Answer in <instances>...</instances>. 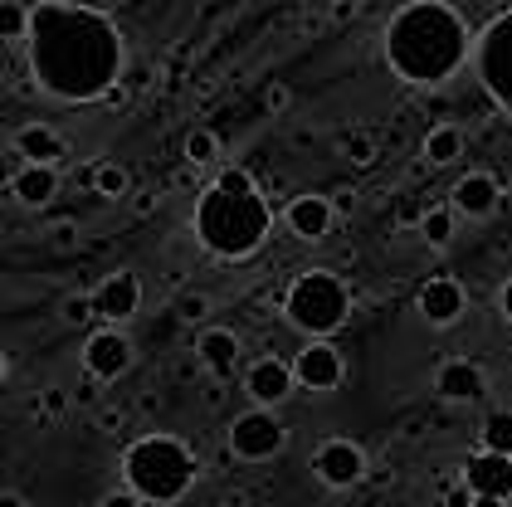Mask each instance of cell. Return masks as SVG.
Instances as JSON below:
<instances>
[{"label": "cell", "instance_id": "1", "mask_svg": "<svg viewBox=\"0 0 512 507\" xmlns=\"http://www.w3.org/2000/svg\"><path fill=\"white\" fill-rule=\"evenodd\" d=\"M127 49L122 30L113 25V5H74V0H49L35 5L30 25V69L44 93L64 103H93L118 88Z\"/></svg>", "mask_w": 512, "mask_h": 507}, {"label": "cell", "instance_id": "2", "mask_svg": "<svg viewBox=\"0 0 512 507\" xmlns=\"http://www.w3.org/2000/svg\"><path fill=\"white\" fill-rule=\"evenodd\" d=\"M469 59V25L454 5L415 0L395 10L386 25V64L415 88H434L464 69Z\"/></svg>", "mask_w": 512, "mask_h": 507}, {"label": "cell", "instance_id": "3", "mask_svg": "<svg viewBox=\"0 0 512 507\" xmlns=\"http://www.w3.org/2000/svg\"><path fill=\"white\" fill-rule=\"evenodd\" d=\"M274 230V210L269 200L254 195H230V191H200L196 200V234L215 259H249Z\"/></svg>", "mask_w": 512, "mask_h": 507}, {"label": "cell", "instance_id": "4", "mask_svg": "<svg viewBox=\"0 0 512 507\" xmlns=\"http://www.w3.org/2000/svg\"><path fill=\"white\" fill-rule=\"evenodd\" d=\"M122 473H127V488H132L142 503L171 507V503H181V498L191 493L200 464L181 439H171V434H147V439L127 444Z\"/></svg>", "mask_w": 512, "mask_h": 507}, {"label": "cell", "instance_id": "5", "mask_svg": "<svg viewBox=\"0 0 512 507\" xmlns=\"http://www.w3.org/2000/svg\"><path fill=\"white\" fill-rule=\"evenodd\" d=\"M347 308H352V293H347V283L332 269L298 273L293 288H288V298H283V317H288L303 337H313V342H327V337L347 322Z\"/></svg>", "mask_w": 512, "mask_h": 507}, {"label": "cell", "instance_id": "6", "mask_svg": "<svg viewBox=\"0 0 512 507\" xmlns=\"http://www.w3.org/2000/svg\"><path fill=\"white\" fill-rule=\"evenodd\" d=\"M473 64H478L483 93L503 113H512V10L488 20V30L478 35V49H473Z\"/></svg>", "mask_w": 512, "mask_h": 507}, {"label": "cell", "instance_id": "7", "mask_svg": "<svg viewBox=\"0 0 512 507\" xmlns=\"http://www.w3.org/2000/svg\"><path fill=\"white\" fill-rule=\"evenodd\" d=\"M283 449H288V429L274 410H244L230 420V454L244 464H264Z\"/></svg>", "mask_w": 512, "mask_h": 507}, {"label": "cell", "instance_id": "8", "mask_svg": "<svg viewBox=\"0 0 512 507\" xmlns=\"http://www.w3.org/2000/svg\"><path fill=\"white\" fill-rule=\"evenodd\" d=\"M127 366H132V342H127V332H118V327H98L83 342V371L93 381H118Z\"/></svg>", "mask_w": 512, "mask_h": 507}, {"label": "cell", "instance_id": "9", "mask_svg": "<svg viewBox=\"0 0 512 507\" xmlns=\"http://www.w3.org/2000/svg\"><path fill=\"white\" fill-rule=\"evenodd\" d=\"M313 473L327 488H356L371 473V464H366V454L356 449L352 439H327L313 454Z\"/></svg>", "mask_w": 512, "mask_h": 507}, {"label": "cell", "instance_id": "10", "mask_svg": "<svg viewBox=\"0 0 512 507\" xmlns=\"http://www.w3.org/2000/svg\"><path fill=\"white\" fill-rule=\"evenodd\" d=\"M293 366L288 361H278V356H259L249 371H244V390H249V400H254V410H274L283 405L288 395H293Z\"/></svg>", "mask_w": 512, "mask_h": 507}, {"label": "cell", "instance_id": "11", "mask_svg": "<svg viewBox=\"0 0 512 507\" xmlns=\"http://www.w3.org/2000/svg\"><path fill=\"white\" fill-rule=\"evenodd\" d=\"M464 488L473 498H498V503H512V459L508 454H469L464 464Z\"/></svg>", "mask_w": 512, "mask_h": 507}, {"label": "cell", "instance_id": "12", "mask_svg": "<svg viewBox=\"0 0 512 507\" xmlns=\"http://www.w3.org/2000/svg\"><path fill=\"white\" fill-rule=\"evenodd\" d=\"M93 308H98L103 322H127V317H137V308H142V278L132 269L108 273V278L98 283V293H93Z\"/></svg>", "mask_w": 512, "mask_h": 507}, {"label": "cell", "instance_id": "13", "mask_svg": "<svg viewBox=\"0 0 512 507\" xmlns=\"http://www.w3.org/2000/svg\"><path fill=\"white\" fill-rule=\"evenodd\" d=\"M293 381L308 390H337L342 386V356L337 347H327V342H308V347L293 356Z\"/></svg>", "mask_w": 512, "mask_h": 507}, {"label": "cell", "instance_id": "14", "mask_svg": "<svg viewBox=\"0 0 512 507\" xmlns=\"http://www.w3.org/2000/svg\"><path fill=\"white\" fill-rule=\"evenodd\" d=\"M434 390H439V400H449V405H469V400H483V395H488V376H483V366H473V361H444L439 376H434Z\"/></svg>", "mask_w": 512, "mask_h": 507}, {"label": "cell", "instance_id": "15", "mask_svg": "<svg viewBox=\"0 0 512 507\" xmlns=\"http://www.w3.org/2000/svg\"><path fill=\"white\" fill-rule=\"evenodd\" d=\"M283 220H288V230L298 234V239H322V234L332 230L337 210H332V200H327V195L303 191V195H293V200H288Z\"/></svg>", "mask_w": 512, "mask_h": 507}, {"label": "cell", "instance_id": "16", "mask_svg": "<svg viewBox=\"0 0 512 507\" xmlns=\"http://www.w3.org/2000/svg\"><path fill=\"white\" fill-rule=\"evenodd\" d=\"M454 205V215H464V220H488L493 210H498V200H503V191H498V181L488 176V171H473V176H464L459 186H454V195H449Z\"/></svg>", "mask_w": 512, "mask_h": 507}, {"label": "cell", "instance_id": "17", "mask_svg": "<svg viewBox=\"0 0 512 507\" xmlns=\"http://www.w3.org/2000/svg\"><path fill=\"white\" fill-rule=\"evenodd\" d=\"M464 288L454 283V278H430L425 288H420V317L430 322V327H454L459 317H464Z\"/></svg>", "mask_w": 512, "mask_h": 507}, {"label": "cell", "instance_id": "18", "mask_svg": "<svg viewBox=\"0 0 512 507\" xmlns=\"http://www.w3.org/2000/svg\"><path fill=\"white\" fill-rule=\"evenodd\" d=\"M196 361L210 376H235L239 371V337L230 327H205L196 337Z\"/></svg>", "mask_w": 512, "mask_h": 507}, {"label": "cell", "instance_id": "19", "mask_svg": "<svg viewBox=\"0 0 512 507\" xmlns=\"http://www.w3.org/2000/svg\"><path fill=\"white\" fill-rule=\"evenodd\" d=\"M10 195H15L20 205H30V210H44V205L59 195V171H54V166H20V171L10 176Z\"/></svg>", "mask_w": 512, "mask_h": 507}, {"label": "cell", "instance_id": "20", "mask_svg": "<svg viewBox=\"0 0 512 507\" xmlns=\"http://www.w3.org/2000/svg\"><path fill=\"white\" fill-rule=\"evenodd\" d=\"M15 152H20L25 166H54V161L64 156V142H59V132H54V127L30 122V127H20V132H15Z\"/></svg>", "mask_w": 512, "mask_h": 507}, {"label": "cell", "instance_id": "21", "mask_svg": "<svg viewBox=\"0 0 512 507\" xmlns=\"http://www.w3.org/2000/svg\"><path fill=\"white\" fill-rule=\"evenodd\" d=\"M459 156H464V132L449 127V122L430 127V137H425V161H430V166H449V161H459Z\"/></svg>", "mask_w": 512, "mask_h": 507}, {"label": "cell", "instance_id": "22", "mask_svg": "<svg viewBox=\"0 0 512 507\" xmlns=\"http://www.w3.org/2000/svg\"><path fill=\"white\" fill-rule=\"evenodd\" d=\"M30 25H35V5H20V0H0V39L5 44H30Z\"/></svg>", "mask_w": 512, "mask_h": 507}, {"label": "cell", "instance_id": "23", "mask_svg": "<svg viewBox=\"0 0 512 507\" xmlns=\"http://www.w3.org/2000/svg\"><path fill=\"white\" fill-rule=\"evenodd\" d=\"M127 186H132V176L122 171L118 161H98L93 166V195L98 200H118V195H127Z\"/></svg>", "mask_w": 512, "mask_h": 507}, {"label": "cell", "instance_id": "24", "mask_svg": "<svg viewBox=\"0 0 512 507\" xmlns=\"http://www.w3.org/2000/svg\"><path fill=\"white\" fill-rule=\"evenodd\" d=\"M454 220H459V215H454L449 205H434V210H425V215H420V234H425V244L444 249V244L454 239Z\"/></svg>", "mask_w": 512, "mask_h": 507}, {"label": "cell", "instance_id": "25", "mask_svg": "<svg viewBox=\"0 0 512 507\" xmlns=\"http://www.w3.org/2000/svg\"><path fill=\"white\" fill-rule=\"evenodd\" d=\"M483 449L512 459V410H493V415L483 420Z\"/></svg>", "mask_w": 512, "mask_h": 507}, {"label": "cell", "instance_id": "26", "mask_svg": "<svg viewBox=\"0 0 512 507\" xmlns=\"http://www.w3.org/2000/svg\"><path fill=\"white\" fill-rule=\"evenodd\" d=\"M186 161H191V166H215V161H220V137H215L210 127H196V132L186 137Z\"/></svg>", "mask_w": 512, "mask_h": 507}, {"label": "cell", "instance_id": "27", "mask_svg": "<svg viewBox=\"0 0 512 507\" xmlns=\"http://www.w3.org/2000/svg\"><path fill=\"white\" fill-rule=\"evenodd\" d=\"M59 317L69 322V327H83V322H93L98 308H93V293H69L64 303H59Z\"/></svg>", "mask_w": 512, "mask_h": 507}, {"label": "cell", "instance_id": "28", "mask_svg": "<svg viewBox=\"0 0 512 507\" xmlns=\"http://www.w3.org/2000/svg\"><path fill=\"white\" fill-rule=\"evenodd\" d=\"M171 317H176V322H200V317H210V298H205V293H181V298L171 303Z\"/></svg>", "mask_w": 512, "mask_h": 507}, {"label": "cell", "instance_id": "29", "mask_svg": "<svg viewBox=\"0 0 512 507\" xmlns=\"http://www.w3.org/2000/svg\"><path fill=\"white\" fill-rule=\"evenodd\" d=\"M215 191H230V195H254V176H249L244 166H225V171L215 176Z\"/></svg>", "mask_w": 512, "mask_h": 507}, {"label": "cell", "instance_id": "30", "mask_svg": "<svg viewBox=\"0 0 512 507\" xmlns=\"http://www.w3.org/2000/svg\"><path fill=\"white\" fill-rule=\"evenodd\" d=\"M342 152L352 156L356 166H371V161H376V142H371V137H366V132H352V137H347V142H342Z\"/></svg>", "mask_w": 512, "mask_h": 507}, {"label": "cell", "instance_id": "31", "mask_svg": "<svg viewBox=\"0 0 512 507\" xmlns=\"http://www.w3.org/2000/svg\"><path fill=\"white\" fill-rule=\"evenodd\" d=\"M264 103H269L274 113H283V108L293 103V88H288V83H269V93H264Z\"/></svg>", "mask_w": 512, "mask_h": 507}, {"label": "cell", "instance_id": "32", "mask_svg": "<svg viewBox=\"0 0 512 507\" xmlns=\"http://www.w3.org/2000/svg\"><path fill=\"white\" fill-rule=\"evenodd\" d=\"M64 410H69V390L49 386L44 390V415H64Z\"/></svg>", "mask_w": 512, "mask_h": 507}, {"label": "cell", "instance_id": "33", "mask_svg": "<svg viewBox=\"0 0 512 507\" xmlns=\"http://www.w3.org/2000/svg\"><path fill=\"white\" fill-rule=\"evenodd\" d=\"M98 507H147V503H142L132 488H113V493H108V498H103Z\"/></svg>", "mask_w": 512, "mask_h": 507}, {"label": "cell", "instance_id": "34", "mask_svg": "<svg viewBox=\"0 0 512 507\" xmlns=\"http://www.w3.org/2000/svg\"><path fill=\"white\" fill-rule=\"evenodd\" d=\"M444 507H473V493L464 483H449V488H444Z\"/></svg>", "mask_w": 512, "mask_h": 507}, {"label": "cell", "instance_id": "35", "mask_svg": "<svg viewBox=\"0 0 512 507\" xmlns=\"http://www.w3.org/2000/svg\"><path fill=\"white\" fill-rule=\"evenodd\" d=\"M54 244L59 249H74L79 244V225H54Z\"/></svg>", "mask_w": 512, "mask_h": 507}, {"label": "cell", "instance_id": "36", "mask_svg": "<svg viewBox=\"0 0 512 507\" xmlns=\"http://www.w3.org/2000/svg\"><path fill=\"white\" fill-rule=\"evenodd\" d=\"M327 200H332V210H337V215H347V210H356V195L347 191V186H342V191H332Z\"/></svg>", "mask_w": 512, "mask_h": 507}, {"label": "cell", "instance_id": "37", "mask_svg": "<svg viewBox=\"0 0 512 507\" xmlns=\"http://www.w3.org/2000/svg\"><path fill=\"white\" fill-rule=\"evenodd\" d=\"M498 308H503V317L512 322V278H503V288H498Z\"/></svg>", "mask_w": 512, "mask_h": 507}, {"label": "cell", "instance_id": "38", "mask_svg": "<svg viewBox=\"0 0 512 507\" xmlns=\"http://www.w3.org/2000/svg\"><path fill=\"white\" fill-rule=\"evenodd\" d=\"M98 425H103V429H118L122 415H118V410H103V415H98Z\"/></svg>", "mask_w": 512, "mask_h": 507}, {"label": "cell", "instance_id": "39", "mask_svg": "<svg viewBox=\"0 0 512 507\" xmlns=\"http://www.w3.org/2000/svg\"><path fill=\"white\" fill-rule=\"evenodd\" d=\"M103 103H113V108H127V88H113V93H108Z\"/></svg>", "mask_w": 512, "mask_h": 507}, {"label": "cell", "instance_id": "40", "mask_svg": "<svg viewBox=\"0 0 512 507\" xmlns=\"http://www.w3.org/2000/svg\"><path fill=\"white\" fill-rule=\"evenodd\" d=\"M0 507H30V503H25L20 493H0Z\"/></svg>", "mask_w": 512, "mask_h": 507}, {"label": "cell", "instance_id": "41", "mask_svg": "<svg viewBox=\"0 0 512 507\" xmlns=\"http://www.w3.org/2000/svg\"><path fill=\"white\" fill-rule=\"evenodd\" d=\"M473 507H508V503H498V498H473Z\"/></svg>", "mask_w": 512, "mask_h": 507}, {"label": "cell", "instance_id": "42", "mask_svg": "<svg viewBox=\"0 0 512 507\" xmlns=\"http://www.w3.org/2000/svg\"><path fill=\"white\" fill-rule=\"evenodd\" d=\"M5 376H10V361H5V351H0V386H5Z\"/></svg>", "mask_w": 512, "mask_h": 507}]
</instances>
